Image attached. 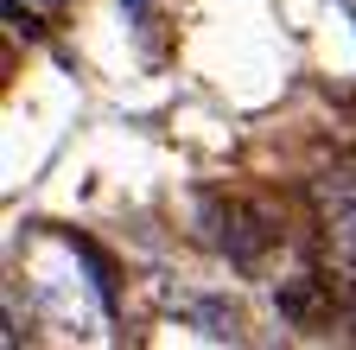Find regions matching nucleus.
Here are the masks:
<instances>
[{
	"label": "nucleus",
	"instance_id": "obj_1",
	"mask_svg": "<svg viewBox=\"0 0 356 350\" xmlns=\"http://www.w3.org/2000/svg\"><path fill=\"white\" fill-rule=\"evenodd\" d=\"M197 230L204 242L229 261V268H261L280 242V216L267 210L261 198H242V191H204L197 198Z\"/></svg>",
	"mask_w": 356,
	"mask_h": 350
},
{
	"label": "nucleus",
	"instance_id": "obj_2",
	"mask_svg": "<svg viewBox=\"0 0 356 350\" xmlns=\"http://www.w3.org/2000/svg\"><path fill=\"white\" fill-rule=\"evenodd\" d=\"M312 210H318V236L337 255V268L356 274V166H325L312 179Z\"/></svg>",
	"mask_w": 356,
	"mask_h": 350
},
{
	"label": "nucleus",
	"instance_id": "obj_4",
	"mask_svg": "<svg viewBox=\"0 0 356 350\" xmlns=\"http://www.w3.org/2000/svg\"><path fill=\"white\" fill-rule=\"evenodd\" d=\"M7 19H13V32H26V38L38 32V19H32V13H19V0H7Z\"/></svg>",
	"mask_w": 356,
	"mask_h": 350
},
{
	"label": "nucleus",
	"instance_id": "obj_3",
	"mask_svg": "<svg viewBox=\"0 0 356 350\" xmlns=\"http://www.w3.org/2000/svg\"><path fill=\"white\" fill-rule=\"evenodd\" d=\"M274 312L286 319V325H299V331H312V325H325L331 319V280L325 274H293V280H280L274 287Z\"/></svg>",
	"mask_w": 356,
	"mask_h": 350
},
{
	"label": "nucleus",
	"instance_id": "obj_5",
	"mask_svg": "<svg viewBox=\"0 0 356 350\" xmlns=\"http://www.w3.org/2000/svg\"><path fill=\"white\" fill-rule=\"evenodd\" d=\"M343 337H350V344H356V319H350V331H343Z\"/></svg>",
	"mask_w": 356,
	"mask_h": 350
},
{
	"label": "nucleus",
	"instance_id": "obj_6",
	"mask_svg": "<svg viewBox=\"0 0 356 350\" xmlns=\"http://www.w3.org/2000/svg\"><path fill=\"white\" fill-rule=\"evenodd\" d=\"M44 7H58V0H44Z\"/></svg>",
	"mask_w": 356,
	"mask_h": 350
}]
</instances>
